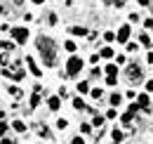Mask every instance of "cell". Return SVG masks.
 I'll use <instances>...</instances> for the list:
<instances>
[{
	"label": "cell",
	"instance_id": "6da1fadb",
	"mask_svg": "<svg viewBox=\"0 0 153 144\" xmlns=\"http://www.w3.org/2000/svg\"><path fill=\"white\" fill-rule=\"evenodd\" d=\"M38 52L42 54V62L47 66H54L57 64V47H54V40L52 38H38Z\"/></svg>",
	"mask_w": 153,
	"mask_h": 144
},
{
	"label": "cell",
	"instance_id": "7a4b0ae2",
	"mask_svg": "<svg viewBox=\"0 0 153 144\" xmlns=\"http://www.w3.org/2000/svg\"><path fill=\"white\" fill-rule=\"evenodd\" d=\"M82 66H85V62H82L80 57L73 54V57L66 62V76H68V78H71V76H78V73L82 71Z\"/></svg>",
	"mask_w": 153,
	"mask_h": 144
},
{
	"label": "cell",
	"instance_id": "3957f363",
	"mask_svg": "<svg viewBox=\"0 0 153 144\" xmlns=\"http://www.w3.org/2000/svg\"><path fill=\"white\" fill-rule=\"evenodd\" d=\"M10 31H12V36H14V43H19V45H24V43L28 40V31H26V28H21V26L10 28Z\"/></svg>",
	"mask_w": 153,
	"mask_h": 144
},
{
	"label": "cell",
	"instance_id": "277c9868",
	"mask_svg": "<svg viewBox=\"0 0 153 144\" xmlns=\"http://www.w3.org/2000/svg\"><path fill=\"white\" fill-rule=\"evenodd\" d=\"M130 36H132V26H130V24H125V26H120V31L115 33V40H118V43H127Z\"/></svg>",
	"mask_w": 153,
	"mask_h": 144
},
{
	"label": "cell",
	"instance_id": "5b68a950",
	"mask_svg": "<svg viewBox=\"0 0 153 144\" xmlns=\"http://www.w3.org/2000/svg\"><path fill=\"white\" fill-rule=\"evenodd\" d=\"M127 78H130V80L141 78V69H137V64H130V69H127Z\"/></svg>",
	"mask_w": 153,
	"mask_h": 144
},
{
	"label": "cell",
	"instance_id": "8992f818",
	"mask_svg": "<svg viewBox=\"0 0 153 144\" xmlns=\"http://www.w3.org/2000/svg\"><path fill=\"white\" fill-rule=\"evenodd\" d=\"M137 104H139V109H149V104H151V97L144 92V94H139V97H137Z\"/></svg>",
	"mask_w": 153,
	"mask_h": 144
},
{
	"label": "cell",
	"instance_id": "52a82bcc",
	"mask_svg": "<svg viewBox=\"0 0 153 144\" xmlns=\"http://www.w3.org/2000/svg\"><path fill=\"white\" fill-rule=\"evenodd\" d=\"M47 106L52 109V111H57V109L61 106V97H59V94L57 97H50V99H47Z\"/></svg>",
	"mask_w": 153,
	"mask_h": 144
},
{
	"label": "cell",
	"instance_id": "ba28073f",
	"mask_svg": "<svg viewBox=\"0 0 153 144\" xmlns=\"http://www.w3.org/2000/svg\"><path fill=\"white\" fill-rule=\"evenodd\" d=\"M76 90H78V94H87L92 88H90V83H87V80H82V83H78V85H76Z\"/></svg>",
	"mask_w": 153,
	"mask_h": 144
},
{
	"label": "cell",
	"instance_id": "9c48e42d",
	"mask_svg": "<svg viewBox=\"0 0 153 144\" xmlns=\"http://www.w3.org/2000/svg\"><path fill=\"white\" fill-rule=\"evenodd\" d=\"M111 137H113V142H115V144H120L123 140H125V135H123V130H118V128H113V130H111Z\"/></svg>",
	"mask_w": 153,
	"mask_h": 144
},
{
	"label": "cell",
	"instance_id": "30bf717a",
	"mask_svg": "<svg viewBox=\"0 0 153 144\" xmlns=\"http://www.w3.org/2000/svg\"><path fill=\"white\" fill-rule=\"evenodd\" d=\"M26 64H28V69H31V73H33V76H40V66H36V62H33V59H31V57H26Z\"/></svg>",
	"mask_w": 153,
	"mask_h": 144
},
{
	"label": "cell",
	"instance_id": "8fae6325",
	"mask_svg": "<svg viewBox=\"0 0 153 144\" xmlns=\"http://www.w3.org/2000/svg\"><path fill=\"white\" fill-rule=\"evenodd\" d=\"M99 57H101V59H111V57H113V47H101V50H99Z\"/></svg>",
	"mask_w": 153,
	"mask_h": 144
},
{
	"label": "cell",
	"instance_id": "7c38bea8",
	"mask_svg": "<svg viewBox=\"0 0 153 144\" xmlns=\"http://www.w3.org/2000/svg\"><path fill=\"white\" fill-rule=\"evenodd\" d=\"M108 102H111V106H118V104L123 102V94H120V92H113V94L108 97Z\"/></svg>",
	"mask_w": 153,
	"mask_h": 144
},
{
	"label": "cell",
	"instance_id": "4fadbf2b",
	"mask_svg": "<svg viewBox=\"0 0 153 144\" xmlns=\"http://www.w3.org/2000/svg\"><path fill=\"white\" fill-rule=\"evenodd\" d=\"M71 36H87V28H82V26H71Z\"/></svg>",
	"mask_w": 153,
	"mask_h": 144
},
{
	"label": "cell",
	"instance_id": "5bb4252c",
	"mask_svg": "<svg viewBox=\"0 0 153 144\" xmlns=\"http://www.w3.org/2000/svg\"><path fill=\"white\" fill-rule=\"evenodd\" d=\"M64 50H66V52H71V54H73V52H76V50H78V47H76V43H73V40H66V43H64Z\"/></svg>",
	"mask_w": 153,
	"mask_h": 144
},
{
	"label": "cell",
	"instance_id": "9a60e30c",
	"mask_svg": "<svg viewBox=\"0 0 153 144\" xmlns=\"http://www.w3.org/2000/svg\"><path fill=\"white\" fill-rule=\"evenodd\" d=\"M73 109H76V111H82V109H87V106H85V102H82L80 97H76V99H73Z\"/></svg>",
	"mask_w": 153,
	"mask_h": 144
},
{
	"label": "cell",
	"instance_id": "2e32d148",
	"mask_svg": "<svg viewBox=\"0 0 153 144\" xmlns=\"http://www.w3.org/2000/svg\"><path fill=\"white\" fill-rule=\"evenodd\" d=\"M90 94H92L94 99H101V97H104V90H101V88H92V90H90Z\"/></svg>",
	"mask_w": 153,
	"mask_h": 144
},
{
	"label": "cell",
	"instance_id": "e0dca14e",
	"mask_svg": "<svg viewBox=\"0 0 153 144\" xmlns=\"http://www.w3.org/2000/svg\"><path fill=\"white\" fill-rule=\"evenodd\" d=\"M118 73V66L115 64H106V76H115Z\"/></svg>",
	"mask_w": 153,
	"mask_h": 144
},
{
	"label": "cell",
	"instance_id": "ac0fdd59",
	"mask_svg": "<svg viewBox=\"0 0 153 144\" xmlns=\"http://www.w3.org/2000/svg\"><path fill=\"white\" fill-rule=\"evenodd\" d=\"M92 125H94V128H101V125H104V116H99V113H97L94 121H92Z\"/></svg>",
	"mask_w": 153,
	"mask_h": 144
},
{
	"label": "cell",
	"instance_id": "d6986e66",
	"mask_svg": "<svg viewBox=\"0 0 153 144\" xmlns=\"http://www.w3.org/2000/svg\"><path fill=\"white\" fill-rule=\"evenodd\" d=\"M0 47H2L5 52H10V50H14V43H10V40L5 43V40H2V43H0Z\"/></svg>",
	"mask_w": 153,
	"mask_h": 144
},
{
	"label": "cell",
	"instance_id": "ffe728a7",
	"mask_svg": "<svg viewBox=\"0 0 153 144\" xmlns=\"http://www.w3.org/2000/svg\"><path fill=\"white\" fill-rule=\"evenodd\" d=\"M139 43H141V45H146V47H149V45H151V38L146 36V33H141V36H139Z\"/></svg>",
	"mask_w": 153,
	"mask_h": 144
},
{
	"label": "cell",
	"instance_id": "44dd1931",
	"mask_svg": "<svg viewBox=\"0 0 153 144\" xmlns=\"http://www.w3.org/2000/svg\"><path fill=\"white\" fill-rule=\"evenodd\" d=\"M40 104V92H33V97H31V106H38Z\"/></svg>",
	"mask_w": 153,
	"mask_h": 144
},
{
	"label": "cell",
	"instance_id": "7402d4cb",
	"mask_svg": "<svg viewBox=\"0 0 153 144\" xmlns=\"http://www.w3.org/2000/svg\"><path fill=\"white\" fill-rule=\"evenodd\" d=\"M104 40H106V43H113V40H115V33H113V31H106V33H104Z\"/></svg>",
	"mask_w": 153,
	"mask_h": 144
},
{
	"label": "cell",
	"instance_id": "603a6c76",
	"mask_svg": "<svg viewBox=\"0 0 153 144\" xmlns=\"http://www.w3.org/2000/svg\"><path fill=\"white\" fill-rule=\"evenodd\" d=\"M57 128H59V130H66V128H68V121H66V118H59V121H57Z\"/></svg>",
	"mask_w": 153,
	"mask_h": 144
},
{
	"label": "cell",
	"instance_id": "cb8c5ba5",
	"mask_svg": "<svg viewBox=\"0 0 153 144\" xmlns=\"http://www.w3.org/2000/svg\"><path fill=\"white\" fill-rule=\"evenodd\" d=\"M14 130L24 132V130H26V123H21V121H14Z\"/></svg>",
	"mask_w": 153,
	"mask_h": 144
},
{
	"label": "cell",
	"instance_id": "d4e9b609",
	"mask_svg": "<svg viewBox=\"0 0 153 144\" xmlns=\"http://www.w3.org/2000/svg\"><path fill=\"white\" fill-rule=\"evenodd\" d=\"M115 83H118V80H115V76H106V85H108V88H113Z\"/></svg>",
	"mask_w": 153,
	"mask_h": 144
},
{
	"label": "cell",
	"instance_id": "484cf974",
	"mask_svg": "<svg viewBox=\"0 0 153 144\" xmlns=\"http://www.w3.org/2000/svg\"><path fill=\"white\" fill-rule=\"evenodd\" d=\"M90 130H92L90 123H82V125H80V132H82V135H85V132H90Z\"/></svg>",
	"mask_w": 153,
	"mask_h": 144
},
{
	"label": "cell",
	"instance_id": "4316f807",
	"mask_svg": "<svg viewBox=\"0 0 153 144\" xmlns=\"http://www.w3.org/2000/svg\"><path fill=\"white\" fill-rule=\"evenodd\" d=\"M115 116H118V111H115V109H108V111H106V118H115Z\"/></svg>",
	"mask_w": 153,
	"mask_h": 144
},
{
	"label": "cell",
	"instance_id": "83f0119b",
	"mask_svg": "<svg viewBox=\"0 0 153 144\" xmlns=\"http://www.w3.org/2000/svg\"><path fill=\"white\" fill-rule=\"evenodd\" d=\"M144 26H146L149 31H153V17H151V19H146V21H144Z\"/></svg>",
	"mask_w": 153,
	"mask_h": 144
},
{
	"label": "cell",
	"instance_id": "f1b7e54d",
	"mask_svg": "<svg viewBox=\"0 0 153 144\" xmlns=\"http://www.w3.org/2000/svg\"><path fill=\"white\" fill-rule=\"evenodd\" d=\"M134 21H139V14H137V12H130V24H134Z\"/></svg>",
	"mask_w": 153,
	"mask_h": 144
},
{
	"label": "cell",
	"instance_id": "f546056e",
	"mask_svg": "<svg viewBox=\"0 0 153 144\" xmlns=\"http://www.w3.org/2000/svg\"><path fill=\"white\" fill-rule=\"evenodd\" d=\"M127 52H137V43H127Z\"/></svg>",
	"mask_w": 153,
	"mask_h": 144
},
{
	"label": "cell",
	"instance_id": "4dcf8cb0",
	"mask_svg": "<svg viewBox=\"0 0 153 144\" xmlns=\"http://www.w3.org/2000/svg\"><path fill=\"white\" fill-rule=\"evenodd\" d=\"M99 59H101L99 54H92V57H90V64H99Z\"/></svg>",
	"mask_w": 153,
	"mask_h": 144
},
{
	"label": "cell",
	"instance_id": "1f68e13d",
	"mask_svg": "<svg viewBox=\"0 0 153 144\" xmlns=\"http://www.w3.org/2000/svg\"><path fill=\"white\" fill-rule=\"evenodd\" d=\"M146 92H153V78H151V80H146Z\"/></svg>",
	"mask_w": 153,
	"mask_h": 144
},
{
	"label": "cell",
	"instance_id": "d6a6232c",
	"mask_svg": "<svg viewBox=\"0 0 153 144\" xmlns=\"http://www.w3.org/2000/svg\"><path fill=\"white\" fill-rule=\"evenodd\" d=\"M71 144H85V142H82V137L78 135V137H73V140H71Z\"/></svg>",
	"mask_w": 153,
	"mask_h": 144
},
{
	"label": "cell",
	"instance_id": "836d02e7",
	"mask_svg": "<svg viewBox=\"0 0 153 144\" xmlns=\"http://www.w3.org/2000/svg\"><path fill=\"white\" fill-rule=\"evenodd\" d=\"M7 132V123H0V135H5Z\"/></svg>",
	"mask_w": 153,
	"mask_h": 144
},
{
	"label": "cell",
	"instance_id": "e575fe53",
	"mask_svg": "<svg viewBox=\"0 0 153 144\" xmlns=\"http://www.w3.org/2000/svg\"><path fill=\"white\" fill-rule=\"evenodd\" d=\"M146 62H149V64H153V52H149V54H146Z\"/></svg>",
	"mask_w": 153,
	"mask_h": 144
},
{
	"label": "cell",
	"instance_id": "d590c367",
	"mask_svg": "<svg viewBox=\"0 0 153 144\" xmlns=\"http://www.w3.org/2000/svg\"><path fill=\"white\" fill-rule=\"evenodd\" d=\"M123 2H125V0H113V5H115V7H120Z\"/></svg>",
	"mask_w": 153,
	"mask_h": 144
},
{
	"label": "cell",
	"instance_id": "8d00e7d4",
	"mask_svg": "<svg viewBox=\"0 0 153 144\" xmlns=\"http://www.w3.org/2000/svg\"><path fill=\"white\" fill-rule=\"evenodd\" d=\"M0 144H14V140H2Z\"/></svg>",
	"mask_w": 153,
	"mask_h": 144
},
{
	"label": "cell",
	"instance_id": "74e56055",
	"mask_svg": "<svg viewBox=\"0 0 153 144\" xmlns=\"http://www.w3.org/2000/svg\"><path fill=\"white\" fill-rule=\"evenodd\" d=\"M139 5H144V7H146V5H149V0H139Z\"/></svg>",
	"mask_w": 153,
	"mask_h": 144
},
{
	"label": "cell",
	"instance_id": "f35d334b",
	"mask_svg": "<svg viewBox=\"0 0 153 144\" xmlns=\"http://www.w3.org/2000/svg\"><path fill=\"white\" fill-rule=\"evenodd\" d=\"M31 2H36V5H40V2H45V0H31Z\"/></svg>",
	"mask_w": 153,
	"mask_h": 144
}]
</instances>
